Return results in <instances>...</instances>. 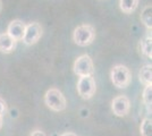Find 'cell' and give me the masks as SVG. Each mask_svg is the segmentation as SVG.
Segmentation results:
<instances>
[{"label": "cell", "mask_w": 152, "mask_h": 136, "mask_svg": "<svg viewBox=\"0 0 152 136\" xmlns=\"http://www.w3.org/2000/svg\"><path fill=\"white\" fill-rule=\"evenodd\" d=\"M95 38L94 27L90 24H83L77 26L73 33V40L80 47H86L93 42Z\"/></svg>", "instance_id": "cell-1"}, {"label": "cell", "mask_w": 152, "mask_h": 136, "mask_svg": "<svg viewBox=\"0 0 152 136\" xmlns=\"http://www.w3.org/2000/svg\"><path fill=\"white\" fill-rule=\"evenodd\" d=\"M45 103L51 110L59 112L66 109L67 101H66V97L61 93V91H59L58 89H50L45 93Z\"/></svg>", "instance_id": "cell-2"}, {"label": "cell", "mask_w": 152, "mask_h": 136, "mask_svg": "<svg viewBox=\"0 0 152 136\" xmlns=\"http://www.w3.org/2000/svg\"><path fill=\"white\" fill-rule=\"evenodd\" d=\"M113 84L118 89H125L131 83V71L124 65H116L110 71Z\"/></svg>", "instance_id": "cell-3"}, {"label": "cell", "mask_w": 152, "mask_h": 136, "mask_svg": "<svg viewBox=\"0 0 152 136\" xmlns=\"http://www.w3.org/2000/svg\"><path fill=\"white\" fill-rule=\"evenodd\" d=\"M73 69L77 76H92L94 73V66L93 61L89 55H82L75 60Z\"/></svg>", "instance_id": "cell-4"}, {"label": "cell", "mask_w": 152, "mask_h": 136, "mask_svg": "<svg viewBox=\"0 0 152 136\" xmlns=\"http://www.w3.org/2000/svg\"><path fill=\"white\" fill-rule=\"evenodd\" d=\"M96 85L92 76H82L77 83V92L84 100H89L94 95Z\"/></svg>", "instance_id": "cell-5"}, {"label": "cell", "mask_w": 152, "mask_h": 136, "mask_svg": "<svg viewBox=\"0 0 152 136\" xmlns=\"http://www.w3.org/2000/svg\"><path fill=\"white\" fill-rule=\"evenodd\" d=\"M41 36H42V27L39 23L33 22L25 26V32L22 41L26 45H32L35 44Z\"/></svg>", "instance_id": "cell-6"}, {"label": "cell", "mask_w": 152, "mask_h": 136, "mask_svg": "<svg viewBox=\"0 0 152 136\" xmlns=\"http://www.w3.org/2000/svg\"><path fill=\"white\" fill-rule=\"evenodd\" d=\"M131 103L128 97L125 95H118L111 102V110L117 117H124L129 112Z\"/></svg>", "instance_id": "cell-7"}, {"label": "cell", "mask_w": 152, "mask_h": 136, "mask_svg": "<svg viewBox=\"0 0 152 136\" xmlns=\"http://www.w3.org/2000/svg\"><path fill=\"white\" fill-rule=\"evenodd\" d=\"M25 23H23L22 20H12L9 23V25L7 27V34L14 39L15 41H20L24 36V32H25Z\"/></svg>", "instance_id": "cell-8"}, {"label": "cell", "mask_w": 152, "mask_h": 136, "mask_svg": "<svg viewBox=\"0 0 152 136\" xmlns=\"http://www.w3.org/2000/svg\"><path fill=\"white\" fill-rule=\"evenodd\" d=\"M16 47V41L12 39L7 33H0V52L10 53Z\"/></svg>", "instance_id": "cell-9"}, {"label": "cell", "mask_w": 152, "mask_h": 136, "mask_svg": "<svg viewBox=\"0 0 152 136\" xmlns=\"http://www.w3.org/2000/svg\"><path fill=\"white\" fill-rule=\"evenodd\" d=\"M139 78L140 82L142 84L146 85H151L152 83V66L151 65H144L139 73Z\"/></svg>", "instance_id": "cell-10"}, {"label": "cell", "mask_w": 152, "mask_h": 136, "mask_svg": "<svg viewBox=\"0 0 152 136\" xmlns=\"http://www.w3.org/2000/svg\"><path fill=\"white\" fill-rule=\"evenodd\" d=\"M140 48L143 55L146 56L148 58H152V39H151V32L148 33L143 39L140 42Z\"/></svg>", "instance_id": "cell-11"}, {"label": "cell", "mask_w": 152, "mask_h": 136, "mask_svg": "<svg viewBox=\"0 0 152 136\" xmlns=\"http://www.w3.org/2000/svg\"><path fill=\"white\" fill-rule=\"evenodd\" d=\"M152 6L151 5H148L143 8L142 13H141V20L142 23L144 24L146 28L151 32V28H152Z\"/></svg>", "instance_id": "cell-12"}, {"label": "cell", "mask_w": 152, "mask_h": 136, "mask_svg": "<svg viewBox=\"0 0 152 136\" xmlns=\"http://www.w3.org/2000/svg\"><path fill=\"white\" fill-rule=\"evenodd\" d=\"M139 0H119L121 10L125 14H132L137 8Z\"/></svg>", "instance_id": "cell-13"}, {"label": "cell", "mask_w": 152, "mask_h": 136, "mask_svg": "<svg viewBox=\"0 0 152 136\" xmlns=\"http://www.w3.org/2000/svg\"><path fill=\"white\" fill-rule=\"evenodd\" d=\"M141 136H152V121L150 118H144L140 126Z\"/></svg>", "instance_id": "cell-14"}, {"label": "cell", "mask_w": 152, "mask_h": 136, "mask_svg": "<svg viewBox=\"0 0 152 136\" xmlns=\"http://www.w3.org/2000/svg\"><path fill=\"white\" fill-rule=\"evenodd\" d=\"M143 103L145 104L148 111L151 112V104H152V86L151 85H146L144 91H143Z\"/></svg>", "instance_id": "cell-15"}, {"label": "cell", "mask_w": 152, "mask_h": 136, "mask_svg": "<svg viewBox=\"0 0 152 136\" xmlns=\"http://www.w3.org/2000/svg\"><path fill=\"white\" fill-rule=\"evenodd\" d=\"M6 110H7L6 102H5V100H4V99H1V97H0V117L4 116V113L6 112Z\"/></svg>", "instance_id": "cell-16"}, {"label": "cell", "mask_w": 152, "mask_h": 136, "mask_svg": "<svg viewBox=\"0 0 152 136\" xmlns=\"http://www.w3.org/2000/svg\"><path fill=\"white\" fill-rule=\"evenodd\" d=\"M30 136H47V135H45V132H42V130H40V129H35L32 132Z\"/></svg>", "instance_id": "cell-17"}, {"label": "cell", "mask_w": 152, "mask_h": 136, "mask_svg": "<svg viewBox=\"0 0 152 136\" xmlns=\"http://www.w3.org/2000/svg\"><path fill=\"white\" fill-rule=\"evenodd\" d=\"M60 136H77L76 134H74V133H72V132H67V133H64V134H61Z\"/></svg>", "instance_id": "cell-18"}, {"label": "cell", "mask_w": 152, "mask_h": 136, "mask_svg": "<svg viewBox=\"0 0 152 136\" xmlns=\"http://www.w3.org/2000/svg\"><path fill=\"white\" fill-rule=\"evenodd\" d=\"M2 127V117H0V128Z\"/></svg>", "instance_id": "cell-19"}, {"label": "cell", "mask_w": 152, "mask_h": 136, "mask_svg": "<svg viewBox=\"0 0 152 136\" xmlns=\"http://www.w3.org/2000/svg\"><path fill=\"white\" fill-rule=\"evenodd\" d=\"M1 8H2V4H1V0H0V13H1Z\"/></svg>", "instance_id": "cell-20"}]
</instances>
